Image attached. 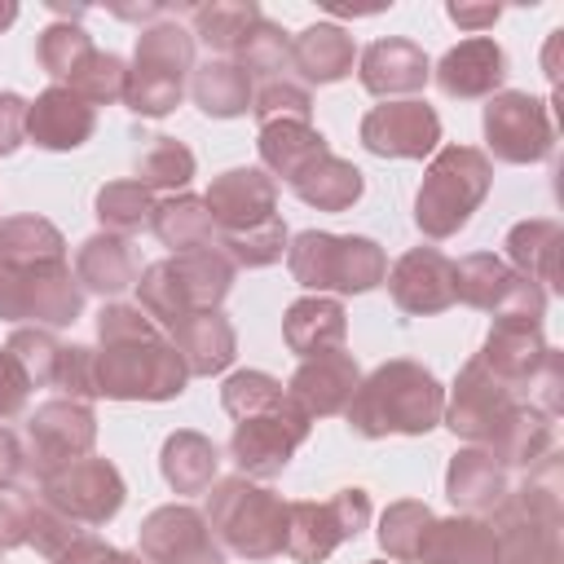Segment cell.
<instances>
[{
  "label": "cell",
  "mask_w": 564,
  "mask_h": 564,
  "mask_svg": "<svg viewBox=\"0 0 564 564\" xmlns=\"http://www.w3.org/2000/svg\"><path fill=\"white\" fill-rule=\"evenodd\" d=\"M93 383L106 401H176L189 375L172 339L137 304H101Z\"/></svg>",
  "instance_id": "1"
},
{
  "label": "cell",
  "mask_w": 564,
  "mask_h": 564,
  "mask_svg": "<svg viewBox=\"0 0 564 564\" xmlns=\"http://www.w3.org/2000/svg\"><path fill=\"white\" fill-rule=\"evenodd\" d=\"M441 410H445L441 379L414 357H392L370 375H361L344 419L352 436L383 441V436H427L441 423Z\"/></svg>",
  "instance_id": "2"
},
{
  "label": "cell",
  "mask_w": 564,
  "mask_h": 564,
  "mask_svg": "<svg viewBox=\"0 0 564 564\" xmlns=\"http://www.w3.org/2000/svg\"><path fill=\"white\" fill-rule=\"evenodd\" d=\"M494 533V564H560V524H564V485L560 449L524 471L520 485L485 516Z\"/></svg>",
  "instance_id": "3"
},
{
  "label": "cell",
  "mask_w": 564,
  "mask_h": 564,
  "mask_svg": "<svg viewBox=\"0 0 564 564\" xmlns=\"http://www.w3.org/2000/svg\"><path fill=\"white\" fill-rule=\"evenodd\" d=\"M234 260L220 247H198L181 256H163L137 273V308L159 326L172 330L189 313L220 308V300L234 291Z\"/></svg>",
  "instance_id": "4"
},
{
  "label": "cell",
  "mask_w": 564,
  "mask_h": 564,
  "mask_svg": "<svg viewBox=\"0 0 564 564\" xmlns=\"http://www.w3.org/2000/svg\"><path fill=\"white\" fill-rule=\"evenodd\" d=\"M212 538L220 542V551L247 560V564H264L286 555V520H291V502L273 489H264L260 480L247 476H225L207 489V511H203Z\"/></svg>",
  "instance_id": "5"
},
{
  "label": "cell",
  "mask_w": 564,
  "mask_h": 564,
  "mask_svg": "<svg viewBox=\"0 0 564 564\" xmlns=\"http://www.w3.org/2000/svg\"><path fill=\"white\" fill-rule=\"evenodd\" d=\"M494 189V163L476 145H441L432 163L423 167L419 194H414V225L423 238L445 242L458 229L471 225L480 203Z\"/></svg>",
  "instance_id": "6"
},
{
  "label": "cell",
  "mask_w": 564,
  "mask_h": 564,
  "mask_svg": "<svg viewBox=\"0 0 564 564\" xmlns=\"http://www.w3.org/2000/svg\"><path fill=\"white\" fill-rule=\"evenodd\" d=\"M286 269L313 295H366V291L383 286L388 256L366 234L300 229L286 242Z\"/></svg>",
  "instance_id": "7"
},
{
  "label": "cell",
  "mask_w": 564,
  "mask_h": 564,
  "mask_svg": "<svg viewBox=\"0 0 564 564\" xmlns=\"http://www.w3.org/2000/svg\"><path fill=\"white\" fill-rule=\"evenodd\" d=\"M189 75H194V35L176 18L150 22L141 26L128 62L123 106L141 119H163L181 106Z\"/></svg>",
  "instance_id": "8"
},
{
  "label": "cell",
  "mask_w": 564,
  "mask_h": 564,
  "mask_svg": "<svg viewBox=\"0 0 564 564\" xmlns=\"http://www.w3.org/2000/svg\"><path fill=\"white\" fill-rule=\"evenodd\" d=\"M18 445H22V471L44 480L48 471L93 454V445H97V414H93V405L70 401V397L40 401L26 414V423L18 432Z\"/></svg>",
  "instance_id": "9"
},
{
  "label": "cell",
  "mask_w": 564,
  "mask_h": 564,
  "mask_svg": "<svg viewBox=\"0 0 564 564\" xmlns=\"http://www.w3.org/2000/svg\"><path fill=\"white\" fill-rule=\"evenodd\" d=\"M84 313V291L70 264H0V322L70 326Z\"/></svg>",
  "instance_id": "10"
},
{
  "label": "cell",
  "mask_w": 564,
  "mask_h": 564,
  "mask_svg": "<svg viewBox=\"0 0 564 564\" xmlns=\"http://www.w3.org/2000/svg\"><path fill=\"white\" fill-rule=\"evenodd\" d=\"M366 524H370V494L357 485L335 489L326 502L300 498L291 502V520H286V555L295 564H322L344 542H357Z\"/></svg>",
  "instance_id": "11"
},
{
  "label": "cell",
  "mask_w": 564,
  "mask_h": 564,
  "mask_svg": "<svg viewBox=\"0 0 564 564\" xmlns=\"http://www.w3.org/2000/svg\"><path fill=\"white\" fill-rule=\"evenodd\" d=\"M308 432H313V419L291 397H282L278 405H269V410L234 423L229 458H234L238 476H247V480H273V476L286 471V463L308 441Z\"/></svg>",
  "instance_id": "12"
},
{
  "label": "cell",
  "mask_w": 564,
  "mask_h": 564,
  "mask_svg": "<svg viewBox=\"0 0 564 564\" xmlns=\"http://www.w3.org/2000/svg\"><path fill=\"white\" fill-rule=\"evenodd\" d=\"M123 498H128V485H123L119 467L97 454H84L40 480V502L84 529L110 524L123 511Z\"/></svg>",
  "instance_id": "13"
},
{
  "label": "cell",
  "mask_w": 564,
  "mask_h": 564,
  "mask_svg": "<svg viewBox=\"0 0 564 564\" xmlns=\"http://www.w3.org/2000/svg\"><path fill=\"white\" fill-rule=\"evenodd\" d=\"M485 145L498 163H542L555 150V123H551V101L520 93V88H502L485 101Z\"/></svg>",
  "instance_id": "14"
},
{
  "label": "cell",
  "mask_w": 564,
  "mask_h": 564,
  "mask_svg": "<svg viewBox=\"0 0 564 564\" xmlns=\"http://www.w3.org/2000/svg\"><path fill=\"white\" fill-rule=\"evenodd\" d=\"M454 300H463L467 308L498 317H524V322H542L546 313V291L516 273L502 256L494 251H471L454 264Z\"/></svg>",
  "instance_id": "15"
},
{
  "label": "cell",
  "mask_w": 564,
  "mask_h": 564,
  "mask_svg": "<svg viewBox=\"0 0 564 564\" xmlns=\"http://www.w3.org/2000/svg\"><path fill=\"white\" fill-rule=\"evenodd\" d=\"M520 410V397L507 388V383H498L476 357L458 370V379H454V388H449V397H445V410H441V423L458 436V441H467V445H494V436L507 427V419Z\"/></svg>",
  "instance_id": "16"
},
{
  "label": "cell",
  "mask_w": 564,
  "mask_h": 564,
  "mask_svg": "<svg viewBox=\"0 0 564 564\" xmlns=\"http://www.w3.org/2000/svg\"><path fill=\"white\" fill-rule=\"evenodd\" d=\"M137 546L145 564H225L220 542L212 538L203 511L189 502L154 507L137 529Z\"/></svg>",
  "instance_id": "17"
},
{
  "label": "cell",
  "mask_w": 564,
  "mask_h": 564,
  "mask_svg": "<svg viewBox=\"0 0 564 564\" xmlns=\"http://www.w3.org/2000/svg\"><path fill=\"white\" fill-rule=\"evenodd\" d=\"M357 137L375 159H427L441 145V115L419 97L383 101L361 115Z\"/></svg>",
  "instance_id": "18"
},
{
  "label": "cell",
  "mask_w": 564,
  "mask_h": 564,
  "mask_svg": "<svg viewBox=\"0 0 564 564\" xmlns=\"http://www.w3.org/2000/svg\"><path fill=\"white\" fill-rule=\"evenodd\" d=\"M203 203H207L220 238L225 234H247V229L278 216V181L264 167H225L220 176H212Z\"/></svg>",
  "instance_id": "19"
},
{
  "label": "cell",
  "mask_w": 564,
  "mask_h": 564,
  "mask_svg": "<svg viewBox=\"0 0 564 564\" xmlns=\"http://www.w3.org/2000/svg\"><path fill=\"white\" fill-rule=\"evenodd\" d=\"M383 286H388L392 304L414 317H432V313H445L458 304L454 300V260L436 247H410L405 256H397Z\"/></svg>",
  "instance_id": "20"
},
{
  "label": "cell",
  "mask_w": 564,
  "mask_h": 564,
  "mask_svg": "<svg viewBox=\"0 0 564 564\" xmlns=\"http://www.w3.org/2000/svg\"><path fill=\"white\" fill-rule=\"evenodd\" d=\"M546 352H551V344H546V335H542V322L498 317V322L489 326V335H485L476 361H480L498 383H507V388L524 401V392H529V383H533V375H538V366H542Z\"/></svg>",
  "instance_id": "21"
},
{
  "label": "cell",
  "mask_w": 564,
  "mask_h": 564,
  "mask_svg": "<svg viewBox=\"0 0 564 564\" xmlns=\"http://www.w3.org/2000/svg\"><path fill=\"white\" fill-rule=\"evenodd\" d=\"M436 88L454 101H489L494 93H502L507 79V53L494 35H467L454 48H445V57L432 70Z\"/></svg>",
  "instance_id": "22"
},
{
  "label": "cell",
  "mask_w": 564,
  "mask_h": 564,
  "mask_svg": "<svg viewBox=\"0 0 564 564\" xmlns=\"http://www.w3.org/2000/svg\"><path fill=\"white\" fill-rule=\"evenodd\" d=\"M361 383V366L352 352L335 348V352H322V357H304L295 366V375L286 379V397L308 414V419H330V414H344L352 392Z\"/></svg>",
  "instance_id": "23"
},
{
  "label": "cell",
  "mask_w": 564,
  "mask_h": 564,
  "mask_svg": "<svg viewBox=\"0 0 564 564\" xmlns=\"http://www.w3.org/2000/svg\"><path fill=\"white\" fill-rule=\"evenodd\" d=\"M357 79H361V88H366L370 97L410 101L414 93L427 88L432 62H427V53H423L414 40L388 35V40L366 44V53H361V62H357Z\"/></svg>",
  "instance_id": "24"
},
{
  "label": "cell",
  "mask_w": 564,
  "mask_h": 564,
  "mask_svg": "<svg viewBox=\"0 0 564 564\" xmlns=\"http://www.w3.org/2000/svg\"><path fill=\"white\" fill-rule=\"evenodd\" d=\"M93 132H97V110L66 84H48L44 93H35V101H26V141L40 150L66 154L79 150Z\"/></svg>",
  "instance_id": "25"
},
{
  "label": "cell",
  "mask_w": 564,
  "mask_h": 564,
  "mask_svg": "<svg viewBox=\"0 0 564 564\" xmlns=\"http://www.w3.org/2000/svg\"><path fill=\"white\" fill-rule=\"evenodd\" d=\"M511 489V471L485 449V445H463L449 467H445V498L463 516H489Z\"/></svg>",
  "instance_id": "26"
},
{
  "label": "cell",
  "mask_w": 564,
  "mask_h": 564,
  "mask_svg": "<svg viewBox=\"0 0 564 564\" xmlns=\"http://www.w3.org/2000/svg\"><path fill=\"white\" fill-rule=\"evenodd\" d=\"M167 339H172V348L181 352L189 379H194V375H198V379H212V375L229 370L234 357H238V330H234V322H229L220 308L189 313L185 322H176V326L167 330Z\"/></svg>",
  "instance_id": "27"
},
{
  "label": "cell",
  "mask_w": 564,
  "mask_h": 564,
  "mask_svg": "<svg viewBox=\"0 0 564 564\" xmlns=\"http://www.w3.org/2000/svg\"><path fill=\"white\" fill-rule=\"evenodd\" d=\"M256 150H260V167H264L273 181L295 185L313 163H322V159L330 154V141H326L313 123L273 119V123H260Z\"/></svg>",
  "instance_id": "28"
},
{
  "label": "cell",
  "mask_w": 564,
  "mask_h": 564,
  "mask_svg": "<svg viewBox=\"0 0 564 564\" xmlns=\"http://www.w3.org/2000/svg\"><path fill=\"white\" fill-rule=\"evenodd\" d=\"M348 339V313L335 295H300L282 313V344L304 361L344 348Z\"/></svg>",
  "instance_id": "29"
},
{
  "label": "cell",
  "mask_w": 564,
  "mask_h": 564,
  "mask_svg": "<svg viewBox=\"0 0 564 564\" xmlns=\"http://www.w3.org/2000/svg\"><path fill=\"white\" fill-rule=\"evenodd\" d=\"M137 256H132V242L119 238V234H88L75 251V282L79 291H93L101 300H115L123 295L128 286H137Z\"/></svg>",
  "instance_id": "30"
},
{
  "label": "cell",
  "mask_w": 564,
  "mask_h": 564,
  "mask_svg": "<svg viewBox=\"0 0 564 564\" xmlns=\"http://www.w3.org/2000/svg\"><path fill=\"white\" fill-rule=\"evenodd\" d=\"M357 44L339 22H313L291 35V66L304 84H339L352 75Z\"/></svg>",
  "instance_id": "31"
},
{
  "label": "cell",
  "mask_w": 564,
  "mask_h": 564,
  "mask_svg": "<svg viewBox=\"0 0 564 564\" xmlns=\"http://www.w3.org/2000/svg\"><path fill=\"white\" fill-rule=\"evenodd\" d=\"M414 564H494V533L480 516H445L427 524Z\"/></svg>",
  "instance_id": "32"
},
{
  "label": "cell",
  "mask_w": 564,
  "mask_h": 564,
  "mask_svg": "<svg viewBox=\"0 0 564 564\" xmlns=\"http://www.w3.org/2000/svg\"><path fill=\"white\" fill-rule=\"evenodd\" d=\"M507 264L524 278H533L542 291H560V247L564 229L551 216H533L507 229Z\"/></svg>",
  "instance_id": "33"
},
{
  "label": "cell",
  "mask_w": 564,
  "mask_h": 564,
  "mask_svg": "<svg viewBox=\"0 0 564 564\" xmlns=\"http://www.w3.org/2000/svg\"><path fill=\"white\" fill-rule=\"evenodd\" d=\"M159 471L172 494H207L220 471V449L212 436H203L194 427H176V432H167V441L159 449Z\"/></svg>",
  "instance_id": "34"
},
{
  "label": "cell",
  "mask_w": 564,
  "mask_h": 564,
  "mask_svg": "<svg viewBox=\"0 0 564 564\" xmlns=\"http://www.w3.org/2000/svg\"><path fill=\"white\" fill-rule=\"evenodd\" d=\"M251 75L229 57H207L189 75V97L207 119H238L251 110Z\"/></svg>",
  "instance_id": "35"
},
{
  "label": "cell",
  "mask_w": 564,
  "mask_h": 564,
  "mask_svg": "<svg viewBox=\"0 0 564 564\" xmlns=\"http://www.w3.org/2000/svg\"><path fill=\"white\" fill-rule=\"evenodd\" d=\"M560 449V432H555V419L546 414V410H538V405H529V401H520V410L507 419V427L494 436V445H489V454L511 471V467H520V471H529L533 463H542L546 454H555Z\"/></svg>",
  "instance_id": "36"
},
{
  "label": "cell",
  "mask_w": 564,
  "mask_h": 564,
  "mask_svg": "<svg viewBox=\"0 0 564 564\" xmlns=\"http://www.w3.org/2000/svg\"><path fill=\"white\" fill-rule=\"evenodd\" d=\"M154 238L163 247H172V256L181 251H198V247H216V220L207 212V203L198 194H167L163 203H154V220H150Z\"/></svg>",
  "instance_id": "37"
},
{
  "label": "cell",
  "mask_w": 564,
  "mask_h": 564,
  "mask_svg": "<svg viewBox=\"0 0 564 564\" xmlns=\"http://www.w3.org/2000/svg\"><path fill=\"white\" fill-rule=\"evenodd\" d=\"M295 198L317 207V212H348L361 194H366V176L352 159H339V154H326L322 163H313L295 185Z\"/></svg>",
  "instance_id": "38"
},
{
  "label": "cell",
  "mask_w": 564,
  "mask_h": 564,
  "mask_svg": "<svg viewBox=\"0 0 564 564\" xmlns=\"http://www.w3.org/2000/svg\"><path fill=\"white\" fill-rule=\"evenodd\" d=\"M0 264H66V238L44 216H4Z\"/></svg>",
  "instance_id": "39"
},
{
  "label": "cell",
  "mask_w": 564,
  "mask_h": 564,
  "mask_svg": "<svg viewBox=\"0 0 564 564\" xmlns=\"http://www.w3.org/2000/svg\"><path fill=\"white\" fill-rule=\"evenodd\" d=\"M194 40H203L216 57H234L242 35L260 22V4L256 0H212V4H194Z\"/></svg>",
  "instance_id": "40"
},
{
  "label": "cell",
  "mask_w": 564,
  "mask_h": 564,
  "mask_svg": "<svg viewBox=\"0 0 564 564\" xmlns=\"http://www.w3.org/2000/svg\"><path fill=\"white\" fill-rule=\"evenodd\" d=\"M194 167H198L194 150L185 141H176V137H163L159 132V137H145V145L137 150V176L132 181H141L150 194L154 189L181 194L194 181Z\"/></svg>",
  "instance_id": "41"
},
{
  "label": "cell",
  "mask_w": 564,
  "mask_h": 564,
  "mask_svg": "<svg viewBox=\"0 0 564 564\" xmlns=\"http://www.w3.org/2000/svg\"><path fill=\"white\" fill-rule=\"evenodd\" d=\"M93 212H97V220H101L106 234L128 238V234L150 229V220H154V194L141 181H106L97 189V198H93Z\"/></svg>",
  "instance_id": "42"
},
{
  "label": "cell",
  "mask_w": 564,
  "mask_h": 564,
  "mask_svg": "<svg viewBox=\"0 0 564 564\" xmlns=\"http://www.w3.org/2000/svg\"><path fill=\"white\" fill-rule=\"evenodd\" d=\"M432 524V507L419 502V498H397L388 502V511L379 516V551L392 560V564H414L419 555V542Z\"/></svg>",
  "instance_id": "43"
},
{
  "label": "cell",
  "mask_w": 564,
  "mask_h": 564,
  "mask_svg": "<svg viewBox=\"0 0 564 564\" xmlns=\"http://www.w3.org/2000/svg\"><path fill=\"white\" fill-rule=\"evenodd\" d=\"M93 35L79 22H48L35 40V62L44 66V75H53L57 84H70V75L88 62L93 53Z\"/></svg>",
  "instance_id": "44"
},
{
  "label": "cell",
  "mask_w": 564,
  "mask_h": 564,
  "mask_svg": "<svg viewBox=\"0 0 564 564\" xmlns=\"http://www.w3.org/2000/svg\"><path fill=\"white\" fill-rule=\"evenodd\" d=\"M229 62H238L247 75H251V84L260 79H278V70H286L291 66V35L273 22V18H264L260 13V22L242 35V44H238V53L229 57Z\"/></svg>",
  "instance_id": "45"
},
{
  "label": "cell",
  "mask_w": 564,
  "mask_h": 564,
  "mask_svg": "<svg viewBox=\"0 0 564 564\" xmlns=\"http://www.w3.org/2000/svg\"><path fill=\"white\" fill-rule=\"evenodd\" d=\"M66 88L79 93L93 110H97V106H115V101H123V88H128V62H123L119 53H101V48H93L88 62L70 75Z\"/></svg>",
  "instance_id": "46"
},
{
  "label": "cell",
  "mask_w": 564,
  "mask_h": 564,
  "mask_svg": "<svg viewBox=\"0 0 564 564\" xmlns=\"http://www.w3.org/2000/svg\"><path fill=\"white\" fill-rule=\"evenodd\" d=\"M286 242H291L286 225H282V216H273V220H264L247 234H225L216 247L234 260V269H269L286 256Z\"/></svg>",
  "instance_id": "47"
},
{
  "label": "cell",
  "mask_w": 564,
  "mask_h": 564,
  "mask_svg": "<svg viewBox=\"0 0 564 564\" xmlns=\"http://www.w3.org/2000/svg\"><path fill=\"white\" fill-rule=\"evenodd\" d=\"M4 348L13 352V361L22 366V375L31 379V388H53L57 357H62V339H57L48 326H18Z\"/></svg>",
  "instance_id": "48"
},
{
  "label": "cell",
  "mask_w": 564,
  "mask_h": 564,
  "mask_svg": "<svg viewBox=\"0 0 564 564\" xmlns=\"http://www.w3.org/2000/svg\"><path fill=\"white\" fill-rule=\"evenodd\" d=\"M286 397L282 379H273L269 370H234L225 383H220V405L229 419H251L269 405H278Z\"/></svg>",
  "instance_id": "49"
},
{
  "label": "cell",
  "mask_w": 564,
  "mask_h": 564,
  "mask_svg": "<svg viewBox=\"0 0 564 564\" xmlns=\"http://www.w3.org/2000/svg\"><path fill=\"white\" fill-rule=\"evenodd\" d=\"M251 115L256 123H273V119H300V123H313V97L304 84L295 79H264L256 93H251Z\"/></svg>",
  "instance_id": "50"
},
{
  "label": "cell",
  "mask_w": 564,
  "mask_h": 564,
  "mask_svg": "<svg viewBox=\"0 0 564 564\" xmlns=\"http://www.w3.org/2000/svg\"><path fill=\"white\" fill-rule=\"evenodd\" d=\"M35 511H40V498H35L26 485H18V480H0V551L26 546Z\"/></svg>",
  "instance_id": "51"
},
{
  "label": "cell",
  "mask_w": 564,
  "mask_h": 564,
  "mask_svg": "<svg viewBox=\"0 0 564 564\" xmlns=\"http://www.w3.org/2000/svg\"><path fill=\"white\" fill-rule=\"evenodd\" d=\"M53 388H57L62 397H70V401H84V405L97 401V383H93V348H88V344H62Z\"/></svg>",
  "instance_id": "52"
},
{
  "label": "cell",
  "mask_w": 564,
  "mask_h": 564,
  "mask_svg": "<svg viewBox=\"0 0 564 564\" xmlns=\"http://www.w3.org/2000/svg\"><path fill=\"white\" fill-rule=\"evenodd\" d=\"M79 533H88V529L75 524V520H66V516H57L53 507L40 502V511H35V520H31V538H26V546H35L44 560H57Z\"/></svg>",
  "instance_id": "53"
},
{
  "label": "cell",
  "mask_w": 564,
  "mask_h": 564,
  "mask_svg": "<svg viewBox=\"0 0 564 564\" xmlns=\"http://www.w3.org/2000/svg\"><path fill=\"white\" fill-rule=\"evenodd\" d=\"M524 401H529V405H538V410H546L551 419L560 414V401H564V357H560L555 348L542 357V366H538V375H533V383H529Z\"/></svg>",
  "instance_id": "54"
},
{
  "label": "cell",
  "mask_w": 564,
  "mask_h": 564,
  "mask_svg": "<svg viewBox=\"0 0 564 564\" xmlns=\"http://www.w3.org/2000/svg\"><path fill=\"white\" fill-rule=\"evenodd\" d=\"M53 564H145L137 551H119L110 542H101L97 533H79Z\"/></svg>",
  "instance_id": "55"
},
{
  "label": "cell",
  "mask_w": 564,
  "mask_h": 564,
  "mask_svg": "<svg viewBox=\"0 0 564 564\" xmlns=\"http://www.w3.org/2000/svg\"><path fill=\"white\" fill-rule=\"evenodd\" d=\"M31 401V379L22 375V366L13 361L9 348H0V423L4 419H18Z\"/></svg>",
  "instance_id": "56"
},
{
  "label": "cell",
  "mask_w": 564,
  "mask_h": 564,
  "mask_svg": "<svg viewBox=\"0 0 564 564\" xmlns=\"http://www.w3.org/2000/svg\"><path fill=\"white\" fill-rule=\"evenodd\" d=\"M26 141V101L18 93H0V159H9Z\"/></svg>",
  "instance_id": "57"
},
{
  "label": "cell",
  "mask_w": 564,
  "mask_h": 564,
  "mask_svg": "<svg viewBox=\"0 0 564 564\" xmlns=\"http://www.w3.org/2000/svg\"><path fill=\"white\" fill-rule=\"evenodd\" d=\"M445 13H449L454 26H463V31H471V35H485V26H494L502 9H498V4H449Z\"/></svg>",
  "instance_id": "58"
},
{
  "label": "cell",
  "mask_w": 564,
  "mask_h": 564,
  "mask_svg": "<svg viewBox=\"0 0 564 564\" xmlns=\"http://www.w3.org/2000/svg\"><path fill=\"white\" fill-rule=\"evenodd\" d=\"M18 476H22V445H18V432L0 423V480H18Z\"/></svg>",
  "instance_id": "59"
},
{
  "label": "cell",
  "mask_w": 564,
  "mask_h": 564,
  "mask_svg": "<svg viewBox=\"0 0 564 564\" xmlns=\"http://www.w3.org/2000/svg\"><path fill=\"white\" fill-rule=\"evenodd\" d=\"M18 22V4L13 0H0V31H9Z\"/></svg>",
  "instance_id": "60"
},
{
  "label": "cell",
  "mask_w": 564,
  "mask_h": 564,
  "mask_svg": "<svg viewBox=\"0 0 564 564\" xmlns=\"http://www.w3.org/2000/svg\"><path fill=\"white\" fill-rule=\"evenodd\" d=\"M370 564H392V560H370Z\"/></svg>",
  "instance_id": "61"
},
{
  "label": "cell",
  "mask_w": 564,
  "mask_h": 564,
  "mask_svg": "<svg viewBox=\"0 0 564 564\" xmlns=\"http://www.w3.org/2000/svg\"><path fill=\"white\" fill-rule=\"evenodd\" d=\"M0 564H4V560H0Z\"/></svg>",
  "instance_id": "62"
}]
</instances>
